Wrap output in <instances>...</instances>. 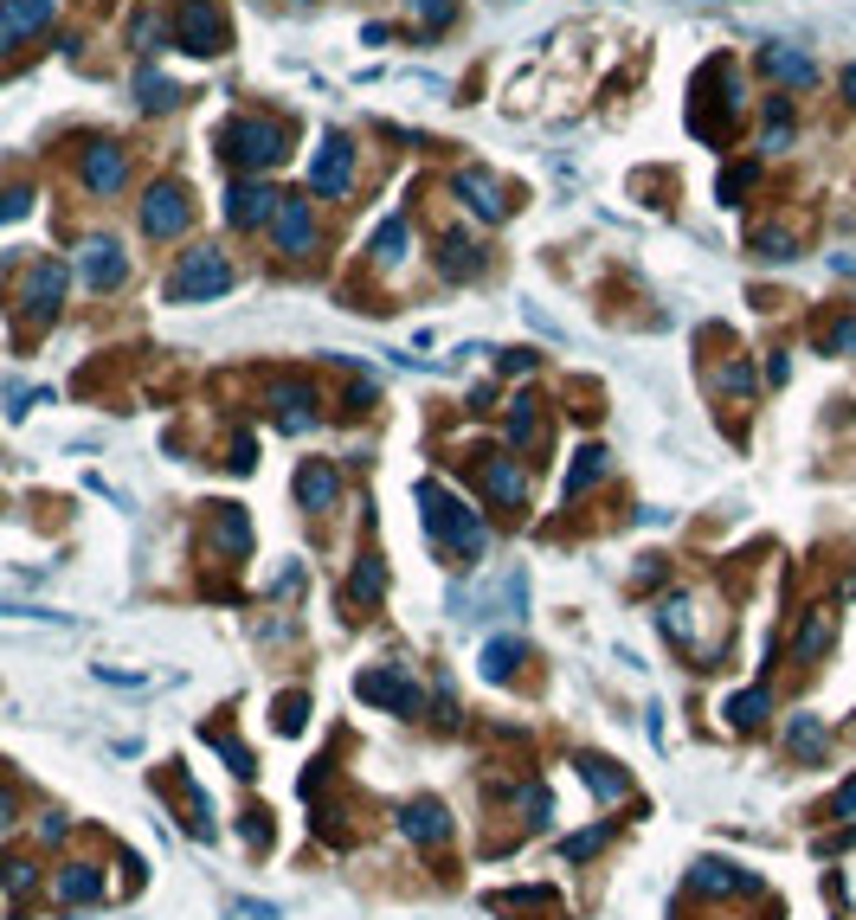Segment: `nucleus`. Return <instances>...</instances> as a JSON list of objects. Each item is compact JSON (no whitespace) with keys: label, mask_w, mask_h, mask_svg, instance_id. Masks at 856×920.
<instances>
[{"label":"nucleus","mask_w":856,"mask_h":920,"mask_svg":"<svg viewBox=\"0 0 856 920\" xmlns=\"http://www.w3.org/2000/svg\"><path fill=\"white\" fill-rule=\"evenodd\" d=\"M419 503H425V528H432L451 553H464V560L484 553V516H477L471 503H457V496L438 489V483H419Z\"/></svg>","instance_id":"f257e3e1"},{"label":"nucleus","mask_w":856,"mask_h":920,"mask_svg":"<svg viewBox=\"0 0 856 920\" xmlns=\"http://www.w3.org/2000/svg\"><path fill=\"white\" fill-rule=\"evenodd\" d=\"M225 155L245 168V175H264L290 155V129L277 116H232L225 123Z\"/></svg>","instance_id":"f03ea898"},{"label":"nucleus","mask_w":856,"mask_h":920,"mask_svg":"<svg viewBox=\"0 0 856 920\" xmlns=\"http://www.w3.org/2000/svg\"><path fill=\"white\" fill-rule=\"evenodd\" d=\"M239 284V271H232V258H225L220 245H193L181 264H175V277H168V290L181 296V303H213V296H225Z\"/></svg>","instance_id":"7ed1b4c3"},{"label":"nucleus","mask_w":856,"mask_h":920,"mask_svg":"<svg viewBox=\"0 0 856 920\" xmlns=\"http://www.w3.org/2000/svg\"><path fill=\"white\" fill-rule=\"evenodd\" d=\"M175 39L187 52H200V59L225 52V7L220 0H181L175 7Z\"/></svg>","instance_id":"20e7f679"},{"label":"nucleus","mask_w":856,"mask_h":920,"mask_svg":"<svg viewBox=\"0 0 856 920\" xmlns=\"http://www.w3.org/2000/svg\"><path fill=\"white\" fill-rule=\"evenodd\" d=\"M187 220H193V193L181 181L149 187V200H142V232L149 239H175V232H187Z\"/></svg>","instance_id":"39448f33"},{"label":"nucleus","mask_w":856,"mask_h":920,"mask_svg":"<svg viewBox=\"0 0 856 920\" xmlns=\"http://www.w3.org/2000/svg\"><path fill=\"white\" fill-rule=\"evenodd\" d=\"M348 181H355V148H348V136H341V129H329V136H323V148H316L309 187H316L323 200H341V193H348Z\"/></svg>","instance_id":"423d86ee"},{"label":"nucleus","mask_w":856,"mask_h":920,"mask_svg":"<svg viewBox=\"0 0 856 920\" xmlns=\"http://www.w3.org/2000/svg\"><path fill=\"white\" fill-rule=\"evenodd\" d=\"M271 232H277V252L309 258V252H316V213H309V200L284 193V200H277V213H271Z\"/></svg>","instance_id":"0eeeda50"},{"label":"nucleus","mask_w":856,"mask_h":920,"mask_svg":"<svg viewBox=\"0 0 856 920\" xmlns=\"http://www.w3.org/2000/svg\"><path fill=\"white\" fill-rule=\"evenodd\" d=\"M65 284H72V277H65V264H33V271H27V284H20V309H27V316H33V322H52V316H59V303H65Z\"/></svg>","instance_id":"6e6552de"},{"label":"nucleus","mask_w":856,"mask_h":920,"mask_svg":"<svg viewBox=\"0 0 856 920\" xmlns=\"http://www.w3.org/2000/svg\"><path fill=\"white\" fill-rule=\"evenodd\" d=\"M52 13H59V0H0V59H7L20 39L45 33Z\"/></svg>","instance_id":"1a4fd4ad"},{"label":"nucleus","mask_w":856,"mask_h":920,"mask_svg":"<svg viewBox=\"0 0 856 920\" xmlns=\"http://www.w3.org/2000/svg\"><path fill=\"white\" fill-rule=\"evenodd\" d=\"M77 271H84L91 290H116V284L129 277V258L116 252V239H84V245H77Z\"/></svg>","instance_id":"9d476101"},{"label":"nucleus","mask_w":856,"mask_h":920,"mask_svg":"<svg viewBox=\"0 0 856 920\" xmlns=\"http://www.w3.org/2000/svg\"><path fill=\"white\" fill-rule=\"evenodd\" d=\"M277 200H284V193L264 187V181H232V193H225V220L239 225V232H245V225H264L271 213H277Z\"/></svg>","instance_id":"9b49d317"},{"label":"nucleus","mask_w":856,"mask_h":920,"mask_svg":"<svg viewBox=\"0 0 856 920\" xmlns=\"http://www.w3.org/2000/svg\"><path fill=\"white\" fill-rule=\"evenodd\" d=\"M271 419H277V432H309L316 425V387H303V380L271 387Z\"/></svg>","instance_id":"f8f14e48"},{"label":"nucleus","mask_w":856,"mask_h":920,"mask_svg":"<svg viewBox=\"0 0 856 920\" xmlns=\"http://www.w3.org/2000/svg\"><path fill=\"white\" fill-rule=\"evenodd\" d=\"M451 187H457V200H464L477 220H503V213H509V200H503V187L489 181V168H457Z\"/></svg>","instance_id":"ddd939ff"},{"label":"nucleus","mask_w":856,"mask_h":920,"mask_svg":"<svg viewBox=\"0 0 856 920\" xmlns=\"http://www.w3.org/2000/svg\"><path fill=\"white\" fill-rule=\"evenodd\" d=\"M336 496H341V470L329 464V457H309V464L297 470V503L323 516V509H336Z\"/></svg>","instance_id":"4468645a"},{"label":"nucleus","mask_w":856,"mask_h":920,"mask_svg":"<svg viewBox=\"0 0 856 920\" xmlns=\"http://www.w3.org/2000/svg\"><path fill=\"white\" fill-rule=\"evenodd\" d=\"M361 696L380 701V708H400V715H425V696L412 689L400 669H393V676H387V669H368V676H361Z\"/></svg>","instance_id":"2eb2a0df"},{"label":"nucleus","mask_w":856,"mask_h":920,"mask_svg":"<svg viewBox=\"0 0 856 920\" xmlns=\"http://www.w3.org/2000/svg\"><path fill=\"white\" fill-rule=\"evenodd\" d=\"M123 181H129L123 148H116V142H91V148H84V187H91V193H116Z\"/></svg>","instance_id":"dca6fc26"},{"label":"nucleus","mask_w":856,"mask_h":920,"mask_svg":"<svg viewBox=\"0 0 856 920\" xmlns=\"http://www.w3.org/2000/svg\"><path fill=\"white\" fill-rule=\"evenodd\" d=\"M484 496L503 503V509H521V503H528V477H521L516 457H489L484 464Z\"/></svg>","instance_id":"f3484780"},{"label":"nucleus","mask_w":856,"mask_h":920,"mask_svg":"<svg viewBox=\"0 0 856 920\" xmlns=\"http://www.w3.org/2000/svg\"><path fill=\"white\" fill-rule=\"evenodd\" d=\"M760 72L792 84V91H805V84L818 77V65H812V52H799V45H767V52H760Z\"/></svg>","instance_id":"a211bd4d"},{"label":"nucleus","mask_w":856,"mask_h":920,"mask_svg":"<svg viewBox=\"0 0 856 920\" xmlns=\"http://www.w3.org/2000/svg\"><path fill=\"white\" fill-rule=\"evenodd\" d=\"M400 831H406L412 844H445L451 837V817H445V805H432V799H412L406 811H400Z\"/></svg>","instance_id":"6ab92c4d"},{"label":"nucleus","mask_w":856,"mask_h":920,"mask_svg":"<svg viewBox=\"0 0 856 920\" xmlns=\"http://www.w3.org/2000/svg\"><path fill=\"white\" fill-rule=\"evenodd\" d=\"M831 637H837V612H812V618H805V625L792 631V657H824V651H831Z\"/></svg>","instance_id":"aec40b11"},{"label":"nucleus","mask_w":856,"mask_h":920,"mask_svg":"<svg viewBox=\"0 0 856 920\" xmlns=\"http://www.w3.org/2000/svg\"><path fill=\"white\" fill-rule=\"evenodd\" d=\"M438 264H445V277H477L484 271V252H477V239L451 232V239H438Z\"/></svg>","instance_id":"412c9836"},{"label":"nucleus","mask_w":856,"mask_h":920,"mask_svg":"<svg viewBox=\"0 0 856 920\" xmlns=\"http://www.w3.org/2000/svg\"><path fill=\"white\" fill-rule=\"evenodd\" d=\"M696 888H708V895H747V888H753V876H747V869H735V863H721V856H708L702 869H696Z\"/></svg>","instance_id":"4be33fe9"},{"label":"nucleus","mask_w":856,"mask_h":920,"mask_svg":"<svg viewBox=\"0 0 856 920\" xmlns=\"http://www.w3.org/2000/svg\"><path fill=\"white\" fill-rule=\"evenodd\" d=\"M599 477H605V451H599V444H586V451H580V464L567 470V496H586Z\"/></svg>","instance_id":"5701e85b"},{"label":"nucleus","mask_w":856,"mask_h":920,"mask_svg":"<svg viewBox=\"0 0 856 920\" xmlns=\"http://www.w3.org/2000/svg\"><path fill=\"white\" fill-rule=\"evenodd\" d=\"M136 97H142V110H175V104H181V91H175V84H168L161 72H142V77H136Z\"/></svg>","instance_id":"b1692460"},{"label":"nucleus","mask_w":856,"mask_h":920,"mask_svg":"<svg viewBox=\"0 0 856 920\" xmlns=\"http://www.w3.org/2000/svg\"><path fill=\"white\" fill-rule=\"evenodd\" d=\"M586 785H593L599 799H612V805H619V799H632V779H625V773H612L605 760H586Z\"/></svg>","instance_id":"393cba45"},{"label":"nucleus","mask_w":856,"mask_h":920,"mask_svg":"<svg viewBox=\"0 0 856 920\" xmlns=\"http://www.w3.org/2000/svg\"><path fill=\"white\" fill-rule=\"evenodd\" d=\"M689 612H696L689 599H664V612H657V625L670 631L676 644H696V625H689Z\"/></svg>","instance_id":"a878e982"},{"label":"nucleus","mask_w":856,"mask_h":920,"mask_svg":"<svg viewBox=\"0 0 856 920\" xmlns=\"http://www.w3.org/2000/svg\"><path fill=\"white\" fill-rule=\"evenodd\" d=\"M161 39H168L161 13H149V7H142V13L129 20V45H136V52H161Z\"/></svg>","instance_id":"bb28decb"},{"label":"nucleus","mask_w":856,"mask_h":920,"mask_svg":"<svg viewBox=\"0 0 856 920\" xmlns=\"http://www.w3.org/2000/svg\"><path fill=\"white\" fill-rule=\"evenodd\" d=\"M373 258H380V264H400V258H406V220H400V213L380 225V239H373Z\"/></svg>","instance_id":"cd10ccee"},{"label":"nucleus","mask_w":856,"mask_h":920,"mask_svg":"<svg viewBox=\"0 0 856 920\" xmlns=\"http://www.w3.org/2000/svg\"><path fill=\"white\" fill-rule=\"evenodd\" d=\"M489 908H496V914H535V908H548V888H516V895H489Z\"/></svg>","instance_id":"c85d7f7f"},{"label":"nucleus","mask_w":856,"mask_h":920,"mask_svg":"<svg viewBox=\"0 0 856 920\" xmlns=\"http://www.w3.org/2000/svg\"><path fill=\"white\" fill-rule=\"evenodd\" d=\"M728 721H735V728H753V721H767V689H741V696L728 701Z\"/></svg>","instance_id":"c756f323"},{"label":"nucleus","mask_w":856,"mask_h":920,"mask_svg":"<svg viewBox=\"0 0 856 920\" xmlns=\"http://www.w3.org/2000/svg\"><path fill=\"white\" fill-rule=\"evenodd\" d=\"M245 541H252V528H245V516H232V509H225V516L213 521V548H220V553H239V548H245Z\"/></svg>","instance_id":"7c9ffc66"},{"label":"nucleus","mask_w":856,"mask_h":920,"mask_svg":"<svg viewBox=\"0 0 856 920\" xmlns=\"http://www.w3.org/2000/svg\"><path fill=\"white\" fill-rule=\"evenodd\" d=\"M516 663H521V644L516 637H503V644H489L484 651V676L496 683V676H516Z\"/></svg>","instance_id":"2f4dec72"},{"label":"nucleus","mask_w":856,"mask_h":920,"mask_svg":"<svg viewBox=\"0 0 856 920\" xmlns=\"http://www.w3.org/2000/svg\"><path fill=\"white\" fill-rule=\"evenodd\" d=\"M753 245H760L767 258H792V252H799V239H792V232H780V225H760V232H753Z\"/></svg>","instance_id":"473e14b6"},{"label":"nucleus","mask_w":856,"mask_h":920,"mask_svg":"<svg viewBox=\"0 0 856 920\" xmlns=\"http://www.w3.org/2000/svg\"><path fill=\"white\" fill-rule=\"evenodd\" d=\"M91 895H97V876L91 869H65L59 876V901H91Z\"/></svg>","instance_id":"72a5a7b5"},{"label":"nucleus","mask_w":856,"mask_h":920,"mask_svg":"<svg viewBox=\"0 0 856 920\" xmlns=\"http://www.w3.org/2000/svg\"><path fill=\"white\" fill-rule=\"evenodd\" d=\"M818 348H824V355H856V316H844V322H831Z\"/></svg>","instance_id":"f704fd0d"},{"label":"nucleus","mask_w":856,"mask_h":920,"mask_svg":"<svg viewBox=\"0 0 856 920\" xmlns=\"http://www.w3.org/2000/svg\"><path fill=\"white\" fill-rule=\"evenodd\" d=\"M380 586H387V573H380V560H361V567H355V599H380Z\"/></svg>","instance_id":"c9c22d12"},{"label":"nucleus","mask_w":856,"mask_h":920,"mask_svg":"<svg viewBox=\"0 0 856 920\" xmlns=\"http://www.w3.org/2000/svg\"><path fill=\"white\" fill-rule=\"evenodd\" d=\"M528 438H535V400L521 393L516 412H509V444H528Z\"/></svg>","instance_id":"e433bc0d"},{"label":"nucleus","mask_w":856,"mask_h":920,"mask_svg":"<svg viewBox=\"0 0 856 920\" xmlns=\"http://www.w3.org/2000/svg\"><path fill=\"white\" fill-rule=\"evenodd\" d=\"M521 811H528V824H548V817H554V799H548L541 785H528V792H521Z\"/></svg>","instance_id":"4c0bfd02"},{"label":"nucleus","mask_w":856,"mask_h":920,"mask_svg":"<svg viewBox=\"0 0 856 920\" xmlns=\"http://www.w3.org/2000/svg\"><path fill=\"white\" fill-rule=\"evenodd\" d=\"M792 747L799 753H824V728L818 721H792Z\"/></svg>","instance_id":"58836bf2"},{"label":"nucleus","mask_w":856,"mask_h":920,"mask_svg":"<svg viewBox=\"0 0 856 920\" xmlns=\"http://www.w3.org/2000/svg\"><path fill=\"white\" fill-rule=\"evenodd\" d=\"M0 882L13 888V895H27V888H33V863H13V856H7V863H0Z\"/></svg>","instance_id":"ea45409f"},{"label":"nucleus","mask_w":856,"mask_h":920,"mask_svg":"<svg viewBox=\"0 0 856 920\" xmlns=\"http://www.w3.org/2000/svg\"><path fill=\"white\" fill-rule=\"evenodd\" d=\"M303 708H309L303 696H284V701H277V728H284V734H297V728H303Z\"/></svg>","instance_id":"a19ab883"},{"label":"nucleus","mask_w":856,"mask_h":920,"mask_svg":"<svg viewBox=\"0 0 856 920\" xmlns=\"http://www.w3.org/2000/svg\"><path fill=\"white\" fill-rule=\"evenodd\" d=\"M747 187H753V168H728V175H721V200L735 207V200H741Z\"/></svg>","instance_id":"79ce46f5"},{"label":"nucleus","mask_w":856,"mask_h":920,"mask_svg":"<svg viewBox=\"0 0 856 920\" xmlns=\"http://www.w3.org/2000/svg\"><path fill=\"white\" fill-rule=\"evenodd\" d=\"M27 207H33V193H27V187H13V193H0V225H7V220H20Z\"/></svg>","instance_id":"37998d69"},{"label":"nucleus","mask_w":856,"mask_h":920,"mask_svg":"<svg viewBox=\"0 0 856 920\" xmlns=\"http://www.w3.org/2000/svg\"><path fill=\"white\" fill-rule=\"evenodd\" d=\"M721 387H728V393H747V387H753V361H735V368L721 373Z\"/></svg>","instance_id":"c03bdc74"},{"label":"nucleus","mask_w":856,"mask_h":920,"mask_svg":"<svg viewBox=\"0 0 856 920\" xmlns=\"http://www.w3.org/2000/svg\"><path fill=\"white\" fill-rule=\"evenodd\" d=\"M412 7H419V20H425V27H445V20H451V0H412Z\"/></svg>","instance_id":"a18cd8bd"},{"label":"nucleus","mask_w":856,"mask_h":920,"mask_svg":"<svg viewBox=\"0 0 856 920\" xmlns=\"http://www.w3.org/2000/svg\"><path fill=\"white\" fill-rule=\"evenodd\" d=\"M252 451H258V444H252V438H239V444H232V457H225V464H232V470H252Z\"/></svg>","instance_id":"49530a36"},{"label":"nucleus","mask_w":856,"mask_h":920,"mask_svg":"<svg viewBox=\"0 0 856 920\" xmlns=\"http://www.w3.org/2000/svg\"><path fill=\"white\" fill-rule=\"evenodd\" d=\"M239 914H245V920H284L271 901H239Z\"/></svg>","instance_id":"de8ad7c7"},{"label":"nucleus","mask_w":856,"mask_h":920,"mask_svg":"<svg viewBox=\"0 0 856 920\" xmlns=\"http://www.w3.org/2000/svg\"><path fill=\"white\" fill-rule=\"evenodd\" d=\"M503 368H509V373H528V368H535V355H528V348H509V355H503Z\"/></svg>","instance_id":"09e8293b"},{"label":"nucleus","mask_w":856,"mask_h":920,"mask_svg":"<svg viewBox=\"0 0 856 920\" xmlns=\"http://www.w3.org/2000/svg\"><path fill=\"white\" fill-rule=\"evenodd\" d=\"M599 849V831H586V837H573V844H567V856H593Z\"/></svg>","instance_id":"8fccbe9b"},{"label":"nucleus","mask_w":856,"mask_h":920,"mask_svg":"<svg viewBox=\"0 0 856 920\" xmlns=\"http://www.w3.org/2000/svg\"><path fill=\"white\" fill-rule=\"evenodd\" d=\"M837 811H844V817H850V824H856V779H850V785H844V792H837Z\"/></svg>","instance_id":"3c124183"},{"label":"nucleus","mask_w":856,"mask_h":920,"mask_svg":"<svg viewBox=\"0 0 856 920\" xmlns=\"http://www.w3.org/2000/svg\"><path fill=\"white\" fill-rule=\"evenodd\" d=\"M13 811H20V799H13V792L0 785V824H13Z\"/></svg>","instance_id":"603ef678"},{"label":"nucleus","mask_w":856,"mask_h":920,"mask_svg":"<svg viewBox=\"0 0 856 920\" xmlns=\"http://www.w3.org/2000/svg\"><path fill=\"white\" fill-rule=\"evenodd\" d=\"M844 97H850V104H856V65H850V72H844Z\"/></svg>","instance_id":"864d4df0"},{"label":"nucleus","mask_w":856,"mask_h":920,"mask_svg":"<svg viewBox=\"0 0 856 920\" xmlns=\"http://www.w3.org/2000/svg\"><path fill=\"white\" fill-rule=\"evenodd\" d=\"M850 592H856V573H850Z\"/></svg>","instance_id":"5fc2aeb1"}]
</instances>
